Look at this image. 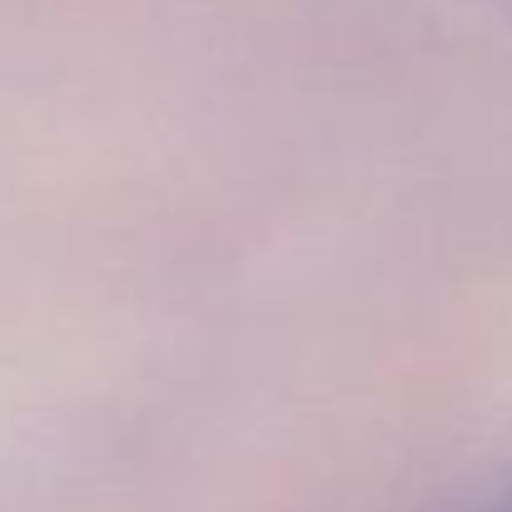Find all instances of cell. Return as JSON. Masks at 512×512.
Here are the masks:
<instances>
[{
    "label": "cell",
    "mask_w": 512,
    "mask_h": 512,
    "mask_svg": "<svg viewBox=\"0 0 512 512\" xmlns=\"http://www.w3.org/2000/svg\"><path fill=\"white\" fill-rule=\"evenodd\" d=\"M508 512H512V508H508Z\"/></svg>",
    "instance_id": "1"
}]
</instances>
